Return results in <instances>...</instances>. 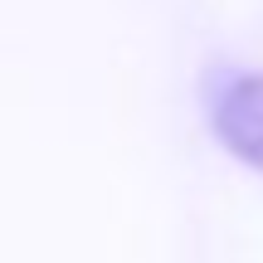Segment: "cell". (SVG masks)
<instances>
[{"label": "cell", "mask_w": 263, "mask_h": 263, "mask_svg": "<svg viewBox=\"0 0 263 263\" xmlns=\"http://www.w3.org/2000/svg\"><path fill=\"white\" fill-rule=\"evenodd\" d=\"M215 132L239 161L263 166V73H244L224 88L215 107Z\"/></svg>", "instance_id": "6da1fadb"}]
</instances>
